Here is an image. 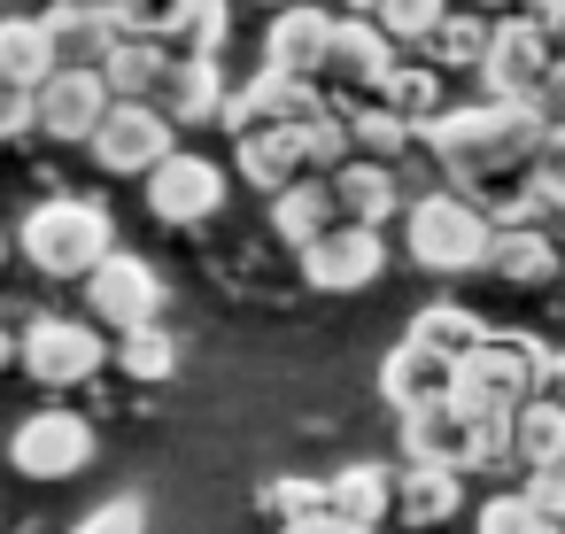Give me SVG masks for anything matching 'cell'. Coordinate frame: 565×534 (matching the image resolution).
Here are the masks:
<instances>
[{
  "label": "cell",
  "instance_id": "1",
  "mask_svg": "<svg viewBox=\"0 0 565 534\" xmlns=\"http://www.w3.org/2000/svg\"><path fill=\"white\" fill-rule=\"evenodd\" d=\"M542 140V109L534 102H465V109H441L434 125H418V148L449 171V179H472V186H503L511 171H526Z\"/></svg>",
  "mask_w": 565,
  "mask_h": 534
},
{
  "label": "cell",
  "instance_id": "2",
  "mask_svg": "<svg viewBox=\"0 0 565 534\" xmlns=\"http://www.w3.org/2000/svg\"><path fill=\"white\" fill-rule=\"evenodd\" d=\"M17 248L47 271V279H86L109 248H117V217L86 194H55L17 225Z\"/></svg>",
  "mask_w": 565,
  "mask_h": 534
},
{
  "label": "cell",
  "instance_id": "3",
  "mask_svg": "<svg viewBox=\"0 0 565 534\" xmlns=\"http://www.w3.org/2000/svg\"><path fill=\"white\" fill-rule=\"evenodd\" d=\"M542 364H550V349L534 341V333H488L480 349H465L457 356V403L472 410V418H511L534 387H542Z\"/></svg>",
  "mask_w": 565,
  "mask_h": 534
},
{
  "label": "cell",
  "instance_id": "4",
  "mask_svg": "<svg viewBox=\"0 0 565 534\" xmlns=\"http://www.w3.org/2000/svg\"><path fill=\"white\" fill-rule=\"evenodd\" d=\"M403 241H411V264H418V271L457 279V271H480V264H488L495 225H488V210L465 202V194H418V202L403 210Z\"/></svg>",
  "mask_w": 565,
  "mask_h": 534
},
{
  "label": "cell",
  "instance_id": "5",
  "mask_svg": "<svg viewBox=\"0 0 565 534\" xmlns=\"http://www.w3.org/2000/svg\"><path fill=\"white\" fill-rule=\"evenodd\" d=\"M550 63H557V40H550L542 17H495L488 55H480V94H495V102H534L542 78H550Z\"/></svg>",
  "mask_w": 565,
  "mask_h": 534
},
{
  "label": "cell",
  "instance_id": "6",
  "mask_svg": "<svg viewBox=\"0 0 565 534\" xmlns=\"http://www.w3.org/2000/svg\"><path fill=\"white\" fill-rule=\"evenodd\" d=\"M171 117L156 109V102H109V117L94 125V163L109 171V179H148L163 156H171Z\"/></svg>",
  "mask_w": 565,
  "mask_h": 534
},
{
  "label": "cell",
  "instance_id": "7",
  "mask_svg": "<svg viewBox=\"0 0 565 534\" xmlns=\"http://www.w3.org/2000/svg\"><path fill=\"white\" fill-rule=\"evenodd\" d=\"M302 256V279L318 287V295H356V287H372L380 271H387V241H380V225H356V217H341V225H326L310 248H295Z\"/></svg>",
  "mask_w": 565,
  "mask_h": 534
},
{
  "label": "cell",
  "instance_id": "8",
  "mask_svg": "<svg viewBox=\"0 0 565 534\" xmlns=\"http://www.w3.org/2000/svg\"><path fill=\"white\" fill-rule=\"evenodd\" d=\"M9 464L24 480H71V472H86L94 464V418H78V410H32L17 426V441H9Z\"/></svg>",
  "mask_w": 565,
  "mask_h": 534
},
{
  "label": "cell",
  "instance_id": "9",
  "mask_svg": "<svg viewBox=\"0 0 565 534\" xmlns=\"http://www.w3.org/2000/svg\"><path fill=\"white\" fill-rule=\"evenodd\" d=\"M217 202H225V163H217V156L171 148V156L148 171V210H156V225H202V217H217Z\"/></svg>",
  "mask_w": 565,
  "mask_h": 534
},
{
  "label": "cell",
  "instance_id": "10",
  "mask_svg": "<svg viewBox=\"0 0 565 534\" xmlns=\"http://www.w3.org/2000/svg\"><path fill=\"white\" fill-rule=\"evenodd\" d=\"M387 71H395V40L372 24V17H341L333 24V55H326V94L349 109V102H372L380 86H387Z\"/></svg>",
  "mask_w": 565,
  "mask_h": 534
},
{
  "label": "cell",
  "instance_id": "11",
  "mask_svg": "<svg viewBox=\"0 0 565 534\" xmlns=\"http://www.w3.org/2000/svg\"><path fill=\"white\" fill-rule=\"evenodd\" d=\"M17 356H24V372L47 380V387H86V380L102 372L109 341H102L86 318H40V325L17 341Z\"/></svg>",
  "mask_w": 565,
  "mask_h": 534
},
{
  "label": "cell",
  "instance_id": "12",
  "mask_svg": "<svg viewBox=\"0 0 565 534\" xmlns=\"http://www.w3.org/2000/svg\"><path fill=\"white\" fill-rule=\"evenodd\" d=\"M47 47H55V71H102L109 47L125 40V17L117 0H47Z\"/></svg>",
  "mask_w": 565,
  "mask_h": 534
},
{
  "label": "cell",
  "instance_id": "13",
  "mask_svg": "<svg viewBox=\"0 0 565 534\" xmlns=\"http://www.w3.org/2000/svg\"><path fill=\"white\" fill-rule=\"evenodd\" d=\"M310 109H326V86L287 78V71H271V63H264L248 86H233V94H225L217 125H225V132H256V125H302Z\"/></svg>",
  "mask_w": 565,
  "mask_h": 534
},
{
  "label": "cell",
  "instance_id": "14",
  "mask_svg": "<svg viewBox=\"0 0 565 534\" xmlns=\"http://www.w3.org/2000/svg\"><path fill=\"white\" fill-rule=\"evenodd\" d=\"M86 302H94V318H109V325L125 333V325H148V318L163 310V279H156L148 256L109 248V256L86 271Z\"/></svg>",
  "mask_w": 565,
  "mask_h": 534
},
{
  "label": "cell",
  "instance_id": "15",
  "mask_svg": "<svg viewBox=\"0 0 565 534\" xmlns=\"http://www.w3.org/2000/svg\"><path fill=\"white\" fill-rule=\"evenodd\" d=\"M102 117H109L102 71H47V86L32 94V132H47V140H94Z\"/></svg>",
  "mask_w": 565,
  "mask_h": 534
},
{
  "label": "cell",
  "instance_id": "16",
  "mask_svg": "<svg viewBox=\"0 0 565 534\" xmlns=\"http://www.w3.org/2000/svg\"><path fill=\"white\" fill-rule=\"evenodd\" d=\"M333 9H318V0H287V9L271 17V32H264V63L271 71H287V78H326V55H333Z\"/></svg>",
  "mask_w": 565,
  "mask_h": 534
},
{
  "label": "cell",
  "instance_id": "17",
  "mask_svg": "<svg viewBox=\"0 0 565 534\" xmlns=\"http://www.w3.org/2000/svg\"><path fill=\"white\" fill-rule=\"evenodd\" d=\"M233 163H241V179H248L256 194L295 186V179L310 171V156H302V125H256V132H233Z\"/></svg>",
  "mask_w": 565,
  "mask_h": 534
},
{
  "label": "cell",
  "instance_id": "18",
  "mask_svg": "<svg viewBox=\"0 0 565 534\" xmlns=\"http://www.w3.org/2000/svg\"><path fill=\"white\" fill-rule=\"evenodd\" d=\"M457 387V356H441V349H426L418 333L403 341V349H387V364H380V395L395 403V410H418V403H441Z\"/></svg>",
  "mask_w": 565,
  "mask_h": 534
},
{
  "label": "cell",
  "instance_id": "19",
  "mask_svg": "<svg viewBox=\"0 0 565 534\" xmlns=\"http://www.w3.org/2000/svg\"><path fill=\"white\" fill-rule=\"evenodd\" d=\"M156 109L171 125H210L225 109V71L217 55H171L163 63V86H156Z\"/></svg>",
  "mask_w": 565,
  "mask_h": 534
},
{
  "label": "cell",
  "instance_id": "20",
  "mask_svg": "<svg viewBox=\"0 0 565 534\" xmlns=\"http://www.w3.org/2000/svg\"><path fill=\"white\" fill-rule=\"evenodd\" d=\"M326 186H333L341 217H356V225H387V217L403 210V179H395V163H380V156H349L341 171H326Z\"/></svg>",
  "mask_w": 565,
  "mask_h": 534
},
{
  "label": "cell",
  "instance_id": "21",
  "mask_svg": "<svg viewBox=\"0 0 565 534\" xmlns=\"http://www.w3.org/2000/svg\"><path fill=\"white\" fill-rule=\"evenodd\" d=\"M326 225H341V202H333L326 171H302L295 186H279V194H271V233H279L287 248H310Z\"/></svg>",
  "mask_w": 565,
  "mask_h": 534
},
{
  "label": "cell",
  "instance_id": "22",
  "mask_svg": "<svg viewBox=\"0 0 565 534\" xmlns=\"http://www.w3.org/2000/svg\"><path fill=\"white\" fill-rule=\"evenodd\" d=\"M465 503V472L457 464H411L395 480V519L403 526H449Z\"/></svg>",
  "mask_w": 565,
  "mask_h": 534
},
{
  "label": "cell",
  "instance_id": "23",
  "mask_svg": "<svg viewBox=\"0 0 565 534\" xmlns=\"http://www.w3.org/2000/svg\"><path fill=\"white\" fill-rule=\"evenodd\" d=\"M488 271H495L503 287H542V279H557V241H550L542 225H495Z\"/></svg>",
  "mask_w": 565,
  "mask_h": 534
},
{
  "label": "cell",
  "instance_id": "24",
  "mask_svg": "<svg viewBox=\"0 0 565 534\" xmlns=\"http://www.w3.org/2000/svg\"><path fill=\"white\" fill-rule=\"evenodd\" d=\"M488 32H495V17H480V9H441V24L418 40V55H426L434 71H480Z\"/></svg>",
  "mask_w": 565,
  "mask_h": 534
},
{
  "label": "cell",
  "instance_id": "25",
  "mask_svg": "<svg viewBox=\"0 0 565 534\" xmlns=\"http://www.w3.org/2000/svg\"><path fill=\"white\" fill-rule=\"evenodd\" d=\"M47 71H55L47 24H40V17H0V78L24 86V94H40V86H47Z\"/></svg>",
  "mask_w": 565,
  "mask_h": 534
},
{
  "label": "cell",
  "instance_id": "26",
  "mask_svg": "<svg viewBox=\"0 0 565 534\" xmlns=\"http://www.w3.org/2000/svg\"><path fill=\"white\" fill-rule=\"evenodd\" d=\"M163 63H171V47L163 40H117L109 47V63H102V78H109V102H156V86H163Z\"/></svg>",
  "mask_w": 565,
  "mask_h": 534
},
{
  "label": "cell",
  "instance_id": "27",
  "mask_svg": "<svg viewBox=\"0 0 565 534\" xmlns=\"http://www.w3.org/2000/svg\"><path fill=\"white\" fill-rule=\"evenodd\" d=\"M326 511H333V519H356V526H380V519L395 511V480H387L380 464H349V472L326 480Z\"/></svg>",
  "mask_w": 565,
  "mask_h": 534
},
{
  "label": "cell",
  "instance_id": "28",
  "mask_svg": "<svg viewBox=\"0 0 565 534\" xmlns=\"http://www.w3.org/2000/svg\"><path fill=\"white\" fill-rule=\"evenodd\" d=\"M441 78H449V71H434V63L418 55V63H395V71H387V86H380L372 102H387V109H395V117H411V125H434V117L449 109V102H441Z\"/></svg>",
  "mask_w": 565,
  "mask_h": 534
},
{
  "label": "cell",
  "instance_id": "29",
  "mask_svg": "<svg viewBox=\"0 0 565 534\" xmlns=\"http://www.w3.org/2000/svg\"><path fill=\"white\" fill-rule=\"evenodd\" d=\"M411 333H418L426 349H441V356H465V349H480V341H488V325H480L465 302H426V310L411 318Z\"/></svg>",
  "mask_w": 565,
  "mask_h": 534
},
{
  "label": "cell",
  "instance_id": "30",
  "mask_svg": "<svg viewBox=\"0 0 565 534\" xmlns=\"http://www.w3.org/2000/svg\"><path fill=\"white\" fill-rule=\"evenodd\" d=\"M117 364L132 372V380H171V364H179V341L148 318V325H125V341H117Z\"/></svg>",
  "mask_w": 565,
  "mask_h": 534
},
{
  "label": "cell",
  "instance_id": "31",
  "mask_svg": "<svg viewBox=\"0 0 565 534\" xmlns=\"http://www.w3.org/2000/svg\"><path fill=\"white\" fill-rule=\"evenodd\" d=\"M480 534H557V519L526 495V488H503L480 503Z\"/></svg>",
  "mask_w": 565,
  "mask_h": 534
},
{
  "label": "cell",
  "instance_id": "32",
  "mask_svg": "<svg viewBox=\"0 0 565 534\" xmlns=\"http://www.w3.org/2000/svg\"><path fill=\"white\" fill-rule=\"evenodd\" d=\"M225 40H233V0H194L171 55H225Z\"/></svg>",
  "mask_w": 565,
  "mask_h": 534
},
{
  "label": "cell",
  "instance_id": "33",
  "mask_svg": "<svg viewBox=\"0 0 565 534\" xmlns=\"http://www.w3.org/2000/svg\"><path fill=\"white\" fill-rule=\"evenodd\" d=\"M441 9H449V0H372V24H380L395 47H418V40L441 24Z\"/></svg>",
  "mask_w": 565,
  "mask_h": 534
},
{
  "label": "cell",
  "instance_id": "34",
  "mask_svg": "<svg viewBox=\"0 0 565 534\" xmlns=\"http://www.w3.org/2000/svg\"><path fill=\"white\" fill-rule=\"evenodd\" d=\"M526 186L542 194V210H565V125H542L534 156H526Z\"/></svg>",
  "mask_w": 565,
  "mask_h": 534
},
{
  "label": "cell",
  "instance_id": "35",
  "mask_svg": "<svg viewBox=\"0 0 565 534\" xmlns=\"http://www.w3.org/2000/svg\"><path fill=\"white\" fill-rule=\"evenodd\" d=\"M186 9L194 0H117V17H125V32L132 40H179V24H186Z\"/></svg>",
  "mask_w": 565,
  "mask_h": 534
},
{
  "label": "cell",
  "instance_id": "36",
  "mask_svg": "<svg viewBox=\"0 0 565 534\" xmlns=\"http://www.w3.org/2000/svg\"><path fill=\"white\" fill-rule=\"evenodd\" d=\"M264 511H271L279 526L318 519V511H326V480H271V488H264Z\"/></svg>",
  "mask_w": 565,
  "mask_h": 534
},
{
  "label": "cell",
  "instance_id": "37",
  "mask_svg": "<svg viewBox=\"0 0 565 534\" xmlns=\"http://www.w3.org/2000/svg\"><path fill=\"white\" fill-rule=\"evenodd\" d=\"M71 534H148V511H140V495H109V503H94Z\"/></svg>",
  "mask_w": 565,
  "mask_h": 534
},
{
  "label": "cell",
  "instance_id": "38",
  "mask_svg": "<svg viewBox=\"0 0 565 534\" xmlns=\"http://www.w3.org/2000/svg\"><path fill=\"white\" fill-rule=\"evenodd\" d=\"M526 495L565 526V457H557V464H534V472H526Z\"/></svg>",
  "mask_w": 565,
  "mask_h": 534
},
{
  "label": "cell",
  "instance_id": "39",
  "mask_svg": "<svg viewBox=\"0 0 565 534\" xmlns=\"http://www.w3.org/2000/svg\"><path fill=\"white\" fill-rule=\"evenodd\" d=\"M32 132V94L0 78V140H24Z\"/></svg>",
  "mask_w": 565,
  "mask_h": 534
},
{
  "label": "cell",
  "instance_id": "40",
  "mask_svg": "<svg viewBox=\"0 0 565 534\" xmlns=\"http://www.w3.org/2000/svg\"><path fill=\"white\" fill-rule=\"evenodd\" d=\"M534 109H542V125H565V55L550 63V78H542V94H534Z\"/></svg>",
  "mask_w": 565,
  "mask_h": 534
},
{
  "label": "cell",
  "instance_id": "41",
  "mask_svg": "<svg viewBox=\"0 0 565 534\" xmlns=\"http://www.w3.org/2000/svg\"><path fill=\"white\" fill-rule=\"evenodd\" d=\"M279 534H372V526H356V519H333V511H318V519H295V526H279Z\"/></svg>",
  "mask_w": 565,
  "mask_h": 534
},
{
  "label": "cell",
  "instance_id": "42",
  "mask_svg": "<svg viewBox=\"0 0 565 534\" xmlns=\"http://www.w3.org/2000/svg\"><path fill=\"white\" fill-rule=\"evenodd\" d=\"M542 395H550V403H557V410H565V349H557V356H550V364H542Z\"/></svg>",
  "mask_w": 565,
  "mask_h": 534
},
{
  "label": "cell",
  "instance_id": "43",
  "mask_svg": "<svg viewBox=\"0 0 565 534\" xmlns=\"http://www.w3.org/2000/svg\"><path fill=\"white\" fill-rule=\"evenodd\" d=\"M526 9H534V17L550 24V17H565V0H526Z\"/></svg>",
  "mask_w": 565,
  "mask_h": 534
},
{
  "label": "cell",
  "instance_id": "44",
  "mask_svg": "<svg viewBox=\"0 0 565 534\" xmlns=\"http://www.w3.org/2000/svg\"><path fill=\"white\" fill-rule=\"evenodd\" d=\"M9 356H17V341H9V333H0V372H9Z\"/></svg>",
  "mask_w": 565,
  "mask_h": 534
},
{
  "label": "cell",
  "instance_id": "45",
  "mask_svg": "<svg viewBox=\"0 0 565 534\" xmlns=\"http://www.w3.org/2000/svg\"><path fill=\"white\" fill-rule=\"evenodd\" d=\"M0 256H9V241H0Z\"/></svg>",
  "mask_w": 565,
  "mask_h": 534
},
{
  "label": "cell",
  "instance_id": "46",
  "mask_svg": "<svg viewBox=\"0 0 565 534\" xmlns=\"http://www.w3.org/2000/svg\"><path fill=\"white\" fill-rule=\"evenodd\" d=\"M271 9H287V0H271Z\"/></svg>",
  "mask_w": 565,
  "mask_h": 534
}]
</instances>
